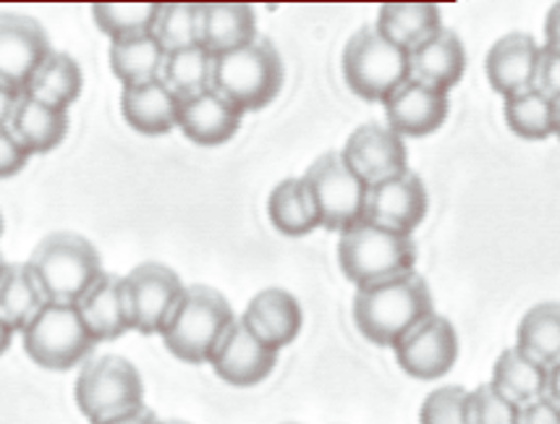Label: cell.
Instances as JSON below:
<instances>
[{"instance_id": "cell-1", "label": "cell", "mask_w": 560, "mask_h": 424, "mask_svg": "<svg viewBox=\"0 0 560 424\" xmlns=\"http://www.w3.org/2000/svg\"><path fill=\"white\" fill-rule=\"evenodd\" d=\"M432 313L435 309L430 288L415 270L375 286L357 288L353 296V322L359 333L375 346H396L417 322Z\"/></svg>"}, {"instance_id": "cell-2", "label": "cell", "mask_w": 560, "mask_h": 424, "mask_svg": "<svg viewBox=\"0 0 560 424\" xmlns=\"http://www.w3.org/2000/svg\"><path fill=\"white\" fill-rule=\"evenodd\" d=\"M233 322L236 317L220 291L189 286L160 335H163L165 349L176 360L186 364H208Z\"/></svg>"}, {"instance_id": "cell-3", "label": "cell", "mask_w": 560, "mask_h": 424, "mask_svg": "<svg viewBox=\"0 0 560 424\" xmlns=\"http://www.w3.org/2000/svg\"><path fill=\"white\" fill-rule=\"evenodd\" d=\"M338 262L353 286L364 288L411 273L417 262V247L411 236L396 234L370 221H359L341 234Z\"/></svg>"}, {"instance_id": "cell-4", "label": "cell", "mask_w": 560, "mask_h": 424, "mask_svg": "<svg viewBox=\"0 0 560 424\" xmlns=\"http://www.w3.org/2000/svg\"><path fill=\"white\" fill-rule=\"evenodd\" d=\"M212 87L242 113L262 110L283 87V61L276 45L268 39H255L244 48L215 56Z\"/></svg>"}, {"instance_id": "cell-5", "label": "cell", "mask_w": 560, "mask_h": 424, "mask_svg": "<svg viewBox=\"0 0 560 424\" xmlns=\"http://www.w3.org/2000/svg\"><path fill=\"white\" fill-rule=\"evenodd\" d=\"M45 299L77 304L103 275L97 249L79 234H50L37 244L26 262Z\"/></svg>"}, {"instance_id": "cell-6", "label": "cell", "mask_w": 560, "mask_h": 424, "mask_svg": "<svg viewBox=\"0 0 560 424\" xmlns=\"http://www.w3.org/2000/svg\"><path fill=\"white\" fill-rule=\"evenodd\" d=\"M77 407L90 424L139 412L144 409L142 375L124 356H97L77 377Z\"/></svg>"}, {"instance_id": "cell-7", "label": "cell", "mask_w": 560, "mask_h": 424, "mask_svg": "<svg viewBox=\"0 0 560 424\" xmlns=\"http://www.w3.org/2000/svg\"><path fill=\"white\" fill-rule=\"evenodd\" d=\"M343 76L351 92L362 101L385 103L409 82V52L396 48L375 26H364L343 50Z\"/></svg>"}, {"instance_id": "cell-8", "label": "cell", "mask_w": 560, "mask_h": 424, "mask_svg": "<svg viewBox=\"0 0 560 424\" xmlns=\"http://www.w3.org/2000/svg\"><path fill=\"white\" fill-rule=\"evenodd\" d=\"M22 335L26 356L43 369H71L95 349V338L86 330L77 304L45 302Z\"/></svg>"}, {"instance_id": "cell-9", "label": "cell", "mask_w": 560, "mask_h": 424, "mask_svg": "<svg viewBox=\"0 0 560 424\" xmlns=\"http://www.w3.org/2000/svg\"><path fill=\"white\" fill-rule=\"evenodd\" d=\"M304 184L317 204L319 225L328 231H349L364 221L366 184L346 165L341 152H325L306 170Z\"/></svg>"}, {"instance_id": "cell-10", "label": "cell", "mask_w": 560, "mask_h": 424, "mask_svg": "<svg viewBox=\"0 0 560 424\" xmlns=\"http://www.w3.org/2000/svg\"><path fill=\"white\" fill-rule=\"evenodd\" d=\"M124 281L131 309V330L144 335L163 333L186 291L182 278L165 264L144 262L131 270Z\"/></svg>"}, {"instance_id": "cell-11", "label": "cell", "mask_w": 560, "mask_h": 424, "mask_svg": "<svg viewBox=\"0 0 560 424\" xmlns=\"http://www.w3.org/2000/svg\"><path fill=\"white\" fill-rule=\"evenodd\" d=\"M396 360L417 380H440L458 360V335L443 315H427L396 343Z\"/></svg>"}, {"instance_id": "cell-12", "label": "cell", "mask_w": 560, "mask_h": 424, "mask_svg": "<svg viewBox=\"0 0 560 424\" xmlns=\"http://www.w3.org/2000/svg\"><path fill=\"white\" fill-rule=\"evenodd\" d=\"M52 52L43 24L24 13H0V84L24 92Z\"/></svg>"}, {"instance_id": "cell-13", "label": "cell", "mask_w": 560, "mask_h": 424, "mask_svg": "<svg viewBox=\"0 0 560 424\" xmlns=\"http://www.w3.org/2000/svg\"><path fill=\"white\" fill-rule=\"evenodd\" d=\"M427 215V189L415 170L385 178L366 187L364 221L383 225L396 234L411 236Z\"/></svg>"}, {"instance_id": "cell-14", "label": "cell", "mask_w": 560, "mask_h": 424, "mask_svg": "<svg viewBox=\"0 0 560 424\" xmlns=\"http://www.w3.org/2000/svg\"><path fill=\"white\" fill-rule=\"evenodd\" d=\"M341 157L366 187L409 170L404 137L383 123L359 126L346 142Z\"/></svg>"}, {"instance_id": "cell-15", "label": "cell", "mask_w": 560, "mask_h": 424, "mask_svg": "<svg viewBox=\"0 0 560 424\" xmlns=\"http://www.w3.org/2000/svg\"><path fill=\"white\" fill-rule=\"evenodd\" d=\"M212 369L223 382L233 388H252L268 380L278 364V351L270 349L246 328L244 320H236L218 343L212 354Z\"/></svg>"}, {"instance_id": "cell-16", "label": "cell", "mask_w": 560, "mask_h": 424, "mask_svg": "<svg viewBox=\"0 0 560 424\" xmlns=\"http://www.w3.org/2000/svg\"><path fill=\"white\" fill-rule=\"evenodd\" d=\"M244 113L231 101H225L215 87H208L197 95L178 101V129L186 139L202 148H218L229 142L242 126Z\"/></svg>"}, {"instance_id": "cell-17", "label": "cell", "mask_w": 560, "mask_h": 424, "mask_svg": "<svg viewBox=\"0 0 560 424\" xmlns=\"http://www.w3.org/2000/svg\"><path fill=\"white\" fill-rule=\"evenodd\" d=\"M383 105L396 134L427 137L438 131L448 116V92L409 79Z\"/></svg>"}, {"instance_id": "cell-18", "label": "cell", "mask_w": 560, "mask_h": 424, "mask_svg": "<svg viewBox=\"0 0 560 424\" xmlns=\"http://www.w3.org/2000/svg\"><path fill=\"white\" fill-rule=\"evenodd\" d=\"M539 52H542V45H537V39L526 32L500 37L490 48L488 63H485L490 87L503 97L535 87Z\"/></svg>"}, {"instance_id": "cell-19", "label": "cell", "mask_w": 560, "mask_h": 424, "mask_svg": "<svg viewBox=\"0 0 560 424\" xmlns=\"http://www.w3.org/2000/svg\"><path fill=\"white\" fill-rule=\"evenodd\" d=\"M77 307L95 343L116 341L126 330H131L129 296L121 275H100V281L77 302Z\"/></svg>"}, {"instance_id": "cell-20", "label": "cell", "mask_w": 560, "mask_h": 424, "mask_svg": "<svg viewBox=\"0 0 560 424\" xmlns=\"http://www.w3.org/2000/svg\"><path fill=\"white\" fill-rule=\"evenodd\" d=\"M242 320L259 341L268 343L270 349L280 351L296 341L299 330H302L304 315L296 296L289 294V291L265 288L249 302Z\"/></svg>"}, {"instance_id": "cell-21", "label": "cell", "mask_w": 560, "mask_h": 424, "mask_svg": "<svg viewBox=\"0 0 560 424\" xmlns=\"http://www.w3.org/2000/svg\"><path fill=\"white\" fill-rule=\"evenodd\" d=\"M466 69V50L462 37L451 30H440L435 37L409 52V76L427 87L448 92L462 82Z\"/></svg>"}, {"instance_id": "cell-22", "label": "cell", "mask_w": 560, "mask_h": 424, "mask_svg": "<svg viewBox=\"0 0 560 424\" xmlns=\"http://www.w3.org/2000/svg\"><path fill=\"white\" fill-rule=\"evenodd\" d=\"M121 110L126 123L147 137L168 134L173 126H178V97L163 79L124 87Z\"/></svg>"}, {"instance_id": "cell-23", "label": "cell", "mask_w": 560, "mask_h": 424, "mask_svg": "<svg viewBox=\"0 0 560 424\" xmlns=\"http://www.w3.org/2000/svg\"><path fill=\"white\" fill-rule=\"evenodd\" d=\"M9 126L32 155H45L63 142L66 131H69V113L39 103L22 92Z\"/></svg>"}, {"instance_id": "cell-24", "label": "cell", "mask_w": 560, "mask_h": 424, "mask_svg": "<svg viewBox=\"0 0 560 424\" xmlns=\"http://www.w3.org/2000/svg\"><path fill=\"white\" fill-rule=\"evenodd\" d=\"M257 39V16L252 5L210 3L202 5V48L212 56L238 50Z\"/></svg>"}, {"instance_id": "cell-25", "label": "cell", "mask_w": 560, "mask_h": 424, "mask_svg": "<svg viewBox=\"0 0 560 424\" xmlns=\"http://www.w3.org/2000/svg\"><path fill=\"white\" fill-rule=\"evenodd\" d=\"M375 30L396 48L411 52L443 30V19L432 3H388L380 9Z\"/></svg>"}, {"instance_id": "cell-26", "label": "cell", "mask_w": 560, "mask_h": 424, "mask_svg": "<svg viewBox=\"0 0 560 424\" xmlns=\"http://www.w3.org/2000/svg\"><path fill=\"white\" fill-rule=\"evenodd\" d=\"M548 369L518 346L505 349L492 367V388L518 407L542 399L548 390Z\"/></svg>"}, {"instance_id": "cell-27", "label": "cell", "mask_w": 560, "mask_h": 424, "mask_svg": "<svg viewBox=\"0 0 560 424\" xmlns=\"http://www.w3.org/2000/svg\"><path fill=\"white\" fill-rule=\"evenodd\" d=\"M268 215L280 234L289 238L306 236L319 228L317 204L312 200V191L304 184V178H285L272 189Z\"/></svg>"}, {"instance_id": "cell-28", "label": "cell", "mask_w": 560, "mask_h": 424, "mask_svg": "<svg viewBox=\"0 0 560 424\" xmlns=\"http://www.w3.org/2000/svg\"><path fill=\"white\" fill-rule=\"evenodd\" d=\"M84 87V76L79 63L73 61L66 52L52 50L39 69L32 76V82L26 84V95L35 97V101L52 105V108L69 110L71 103L79 101Z\"/></svg>"}, {"instance_id": "cell-29", "label": "cell", "mask_w": 560, "mask_h": 424, "mask_svg": "<svg viewBox=\"0 0 560 424\" xmlns=\"http://www.w3.org/2000/svg\"><path fill=\"white\" fill-rule=\"evenodd\" d=\"M45 302L48 299H45L30 264L5 262L3 275H0V317L13 330H24L45 307Z\"/></svg>"}, {"instance_id": "cell-30", "label": "cell", "mask_w": 560, "mask_h": 424, "mask_svg": "<svg viewBox=\"0 0 560 424\" xmlns=\"http://www.w3.org/2000/svg\"><path fill=\"white\" fill-rule=\"evenodd\" d=\"M165 50L152 35L110 43V69L124 87L155 82L163 74Z\"/></svg>"}, {"instance_id": "cell-31", "label": "cell", "mask_w": 560, "mask_h": 424, "mask_svg": "<svg viewBox=\"0 0 560 424\" xmlns=\"http://www.w3.org/2000/svg\"><path fill=\"white\" fill-rule=\"evenodd\" d=\"M516 346L545 367L560 362V302H542L522 317Z\"/></svg>"}, {"instance_id": "cell-32", "label": "cell", "mask_w": 560, "mask_h": 424, "mask_svg": "<svg viewBox=\"0 0 560 424\" xmlns=\"http://www.w3.org/2000/svg\"><path fill=\"white\" fill-rule=\"evenodd\" d=\"M503 113L505 123H509V129L516 137L532 139V142L552 137V126H556V103H552L542 90L532 87L518 92V95L505 97Z\"/></svg>"}, {"instance_id": "cell-33", "label": "cell", "mask_w": 560, "mask_h": 424, "mask_svg": "<svg viewBox=\"0 0 560 424\" xmlns=\"http://www.w3.org/2000/svg\"><path fill=\"white\" fill-rule=\"evenodd\" d=\"M212 63H215V56L205 50L202 45L176 52H165L163 74H160V79H163L173 95L182 101V97L197 95V92L212 87Z\"/></svg>"}, {"instance_id": "cell-34", "label": "cell", "mask_w": 560, "mask_h": 424, "mask_svg": "<svg viewBox=\"0 0 560 424\" xmlns=\"http://www.w3.org/2000/svg\"><path fill=\"white\" fill-rule=\"evenodd\" d=\"M152 37L165 52H176L202 45V5L168 3L160 5Z\"/></svg>"}, {"instance_id": "cell-35", "label": "cell", "mask_w": 560, "mask_h": 424, "mask_svg": "<svg viewBox=\"0 0 560 424\" xmlns=\"http://www.w3.org/2000/svg\"><path fill=\"white\" fill-rule=\"evenodd\" d=\"M158 13H160L158 3L92 5V19H95V24L113 39V43H116V39L152 35V30H155V22H158Z\"/></svg>"}, {"instance_id": "cell-36", "label": "cell", "mask_w": 560, "mask_h": 424, "mask_svg": "<svg viewBox=\"0 0 560 424\" xmlns=\"http://www.w3.org/2000/svg\"><path fill=\"white\" fill-rule=\"evenodd\" d=\"M469 396L462 386L432 390L422 403L419 424H469Z\"/></svg>"}, {"instance_id": "cell-37", "label": "cell", "mask_w": 560, "mask_h": 424, "mask_svg": "<svg viewBox=\"0 0 560 424\" xmlns=\"http://www.w3.org/2000/svg\"><path fill=\"white\" fill-rule=\"evenodd\" d=\"M522 407L505 399L500 390L488 386H479L469 396V424H518Z\"/></svg>"}, {"instance_id": "cell-38", "label": "cell", "mask_w": 560, "mask_h": 424, "mask_svg": "<svg viewBox=\"0 0 560 424\" xmlns=\"http://www.w3.org/2000/svg\"><path fill=\"white\" fill-rule=\"evenodd\" d=\"M30 157L32 152L19 142V137L13 134L11 126H3V129H0V178L16 176Z\"/></svg>"}, {"instance_id": "cell-39", "label": "cell", "mask_w": 560, "mask_h": 424, "mask_svg": "<svg viewBox=\"0 0 560 424\" xmlns=\"http://www.w3.org/2000/svg\"><path fill=\"white\" fill-rule=\"evenodd\" d=\"M537 90H542L552 103L560 101V52L542 48L537 66Z\"/></svg>"}, {"instance_id": "cell-40", "label": "cell", "mask_w": 560, "mask_h": 424, "mask_svg": "<svg viewBox=\"0 0 560 424\" xmlns=\"http://www.w3.org/2000/svg\"><path fill=\"white\" fill-rule=\"evenodd\" d=\"M518 424H560V407L556 401H550L548 396L524 403L522 414H518Z\"/></svg>"}, {"instance_id": "cell-41", "label": "cell", "mask_w": 560, "mask_h": 424, "mask_svg": "<svg viewBox=\"0 0 560 424\" xmlns=\"http://www.w3.org/2000/svg\"><path fill=\"white\" fill-rule=\"evenodd\" d=\"M542 48L560 52V3H552L545 19V45Z\"/></svg>"}, {"instance_id": "cell-42", "label": "cell", "mask_w": 560, "mask_h": 424, "mask_svg": "<svg viewBox=\"0 0 560 424\" xmlns=\"http://www.w3.org/2000/svg\"><path fill=\"white\" fill-rule=\"evenodd\" d=\"M19 97H22V92H13V90L3 87V84H0V129L11 123Z\"/></svg>"}, {"instance_id": "cell-43", "label": "cell", "mask_w": 560, "mask_h": 424, "mask_svg": "<svg viewBox=\"0 0 560 424\" xmlns=\"http://www.w3.org/2000/svg\"><path fill=\"white\" fill-rule=\"evenodd\" d=\"M97 424H160V420L155 414L150 412V409H139V412H131L126 416H118V420H110V422H97Z\"/></svg>"}, {"instance_id": "cell-44", "label": "cell", "mask_w": 560, "mask_h": 424, "mask_svg": "<svg viewBox=\"0 0 560 424\" xmlns=\"http://www.w3.org/2000/svg\"><path fill=\"white\" fill-rule=\"evenodd\" d=\"M545 396L560 407V362L548 369V390H545Z\"/></svg>"}, {"instance_id": "cell-45", "label": "cell", "mask_w": 560, "mask_h": 424, "mask_svg": "<svg viewBox=\"0 0 560 424\" xmlns=\"http://www.w3.org/2000/svg\"><path fill=\"white\" fill-rule=\"evenodd\" d=\"M13 333H16V330H13V328H11V325H9V322H5V320H3V317H0V356H3V354H5V351H9Z\"/></svg>"}, {"instance_id": "cell-46", "label": "cell", "mask_w": 560, "mask_h": 424, "mask_svg": "<svg viewBox=\"0 0 560 424\" xmlns=\"http://www.w3.org/2000/svg\"><path fill=\"white\" fill-rule=\"evenodd\" d=\"M552 134L560 139V101L556 103V126H552Z\"/></svg>"}, {"instance_id": "cell-47", "label": "cell", "mask_w": 560, "mask_h": 424, "mask_svg": "<svg viewBox=\"0 0 560 424\" xmlns=\"http://www.w3.org/2000/svg\"><path fill=\"white\" fill-rule=\"evenodd\" d=\"M160 424H189V422H182V420H171V422H160Z\"/></svg>"}, {"instance_id": "cell-48", "label": "cell", "mask_w": 560, "mask_h": 424, "mask_svg": "<svg viewBox=\"0 0 560 424\" xmlns=\"http://www.w3.org/2000/svg\"><path fill=\"white\" fill-rule=\"evenodd\" d=\"M3 270H5V262H3V257H0V275H3Z\"/></svg>"}, {"instance_id": "cell-49", "label": "cell", "mask_w": 560, "mask_h": 424, "mask_svg": "<svg viewBox=\"0 0 560 424\" xmlns=\"http://www.w3.org/2000/svg\"><path fill=\"white\" fill-rule=\"evenodd\" d=\"M0 236H3V215H0Z\"/></svg>"}, {"instance_id": "cell-50", "label": "cell", "mask_w": 560, "mask_h": 424, "mask_svg": "<svg viewBox=\"0 0 560 424\" xmlns=\"http://www.w3.org/2000/svg\"><path fill=\"white\" fill-rule=\"evenodd\" d=\"M289 424H296V422H289Z\"/></svg>"}]
</instances>
